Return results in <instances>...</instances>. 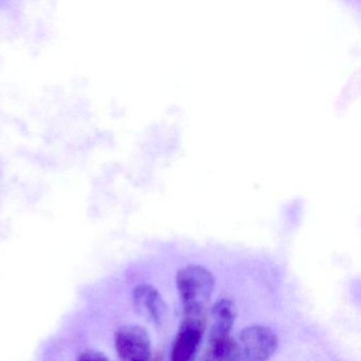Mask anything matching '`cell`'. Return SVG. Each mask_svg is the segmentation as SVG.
I'll list each match as a JSON object with an SVG mask.
<instances>
[{
    "mask_svg": "<svg viewBox=\"0 0 361 361\" xmlns=\"http://www.w3.org/2000/svg\"><path fill=\"white\" fill-rule=\"evenodd\" d=\"M176 287L183 314H204L214 290V276L204 266H185L177 272Z\"/></svg>",
    "mask_w": 361,
    "mask_h": 361,
    "instance_id": "cell-1",
    "label": "cell"
},
{
    "mask_svg": "<svg viewBox=\"0 0 361 361\" xmlns=\"http://www.w3.org/2000/svg\"><path fill=\"white\" fill-rule=\"evenodd\" d=\"M278 346V336L266 325H249L240 333L242 361H269Z\"/></svg>",
    "mask_w": 361,
    "mask_h": 361,
    "instance_id": "cell-2",
    "label": "cell"
},
{
    "mask_svg": "<svg viewBox=\"0 0 361 361\" xmlns=\"http://www.w3.org/2000/svg\"><path fill=\"white\" fill-rule=\"evenodd\" d=\"M206 329L204 314H183L171 348V361H193Z\"/></svg>",
    "mask_w": 361,
    "mask_h": 361,
    "instance_id": "cell-3",
    "label": "cell"
},
{
    "mask_svg": "<svg viewBox=\"0 0 361 361\" xmlns=\"http://www.w3.org/2000/svg\"><path fill=\"white\" fill-rule=\"evenodd\" d=\"M115 346L122 361H151L152 343L145 327L123 325L115 335Z\"/></svg>",
    "mask_w": 361,
    "mask_h": 361,
    "instance_id": "cell-4",
    "label": "cell"
},
{
    "mask_svg": "<svg viewBox=\"0 0 361 361\" xmlns=\"http://www.w3.org/2000/svg\"><path fill=\"white\" fill-rule=\"evenodd\" d=\"M135 310L145 320L161 326L168 314V306L159 290L151 284H140L133 290Z\"/></svg>",
    "mask_w": 361,
    "mask_h": 361,
    "instance_id": "cell-5",
    "label": "cell"
},
{
    "mask_svg": "<svg viewBox=\"0 0 361 361\" xmlns=\"http://www.w3.org/2000/svg\"><path fill=\"white\" fill-rule=\"evenodd\" d=\"M211 325L209 343L229 339L232 327L238 318V307L229 298H223L215 302L211 310Z\"/></svg>",
    "mask_w": 361,
    "mask_h": 361,
    "instance_id": "cell-6",
    "label": "cell"
},
{
    "mask_svg": "<svg viewBox=\"0 0 361 361\" xmlns=\"http://www.w3.org/2000/svg\"><path fill=\"white\" fill-rule=\"evenodd\" d=\"M202 361H242L240 348L229 338L210 343V348Z\"/></svg>",
    "mask_w": 361,
    "mask_h": 361,
    "instance_id": "cell-7",
    "label": "cell"
},
{
    "mask_svg": "<svg viewBox=\"0 0 361 361\" xmlns=\"http://www.w3.org/2000/svg\"><path fill=\"white\" fill-rule=\"evenodd\" d=\"M78 361H109V358L99 350H86L80 355Z\"/></svg>",
    "mask_w": 361,
    "mask_h": 361,
    "instance_id": "cell-8",
    "label": "cell"
}]
</instances>
